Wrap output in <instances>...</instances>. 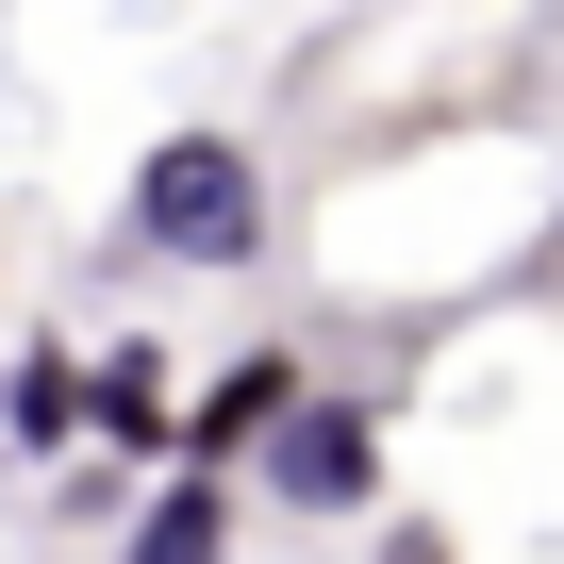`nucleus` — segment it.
<instances>
[{
  "instance_id": "nucleus-6",
  "label": "nucleus",
  "mask_w": 564,
  "mask_h": 564,
  "mask_svg": "<svg viewBox=\"0 0 564 564\" xmlns=\"http://www.w3.org/2000/svg\"><path fill=\"white\" fill-rule=\"evenodd\" d=\"M232 514H249V481H150L117 564H232Z\"/></svg>"
},
{
  "instance_id": "nucleus-1",
  "label": "nucleus",
  "mask_w": 564,
  "mask_h": 564,
  "mask_svg": "<svg viewBox=\"0 0 564 564\" xmlns=\"http://www.w3.org/2000/svg\"><path fill=\"white\" fill-rule=\"evenodd\" d=\"M117 232H133L150 265H183V282L265 265V166H249V133H150V150H133Z\"/></svg>"
},
{
  "instance_id": "nucleus-5",
  "label": "nucleus",
  "mask_w": 564,
  "mask_h": 564,
  "mask_svg": "<svg viewBox=\"0 0 564 564\" xmlns=\"http://www.w3.org/2000/svg\"><path fill=\"white\" fill-rule=\"evenodd\" d=\"M0 448H18V465H67L84 448V349L67 333H34L18 366H0Z\"/></svg>"
},
{
  "instance_id": "nucleus-4",
  "label": "nucleus",
  "mask_w": 564,
  "mask_h": 564,
  "mask_svg": "<svg viewBox=\"0 0 564 564\" xmlns=\"http://www.w3.org/2000/svg\"><path fill=\"white\" fill-rule=\"evenodd\" d=\"M84 448H100L117 481H166V448H183V399H166V349H150V333L84 349Z\"/></svg>"
},
{
  "instance_id": "nucleus-2",
  "label": "nucleus",
  "mask_w": 564,
  "mask_h": 564,
  "mask_svg": "<svg viewBox=\"0 0 564 564\" xmlns=\"http://www.w3.org/2000/svg\"><path fill=\"white\" fill-rule=\"evenodd\" d=\"M382 481H399V448H382V399H349V382H316L300 415L265 432V465H249V498H265V514H300V531L382 514Z\"/></svg>"
},
{
  "instance_id": "nucleus-7",
  "label": "nucleus",
  "mask_w": 564,
  "mask_h": 564,
  "mask_svg": "<svg viewBox=\"0 0 564 564\" xmlns=\"http://www.w3.org/2000/svg\"><path fill=\"white\" fill-rule=\"evenodd\" d=\"M382 564H448V531H432V514H399V531H382Z\"/></svg>"
},
{
  "instance_id": "nucleus-3",
  "label": "nucleus",
  "mask_w": 564,
  "mask_h": 564,
  "mask_svg": "<svg viewBox=\"0 0 564 564\" xmlns=\"http://www.w3.org/2000/svg\"><path fill=\"white\" fill-rule=\"evenodd\" d=\"M300 399H316V366L282 349V333H265V349H232V366L183 399V448H166V481H249V465H265V432L300 415Z\"/></svg>"
}]
</instances>
